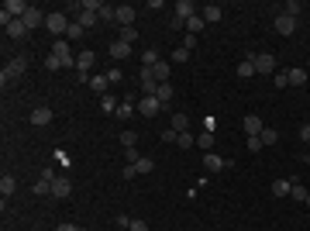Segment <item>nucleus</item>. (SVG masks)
<instances>
[{
    "mask_svg": "<svg viewBox=\"0 0 310 231\" xmlns=\"http://www.w3.org/2000/svg\"><path fill=\"white\" fill-rule=\"evenodd\" d=\"M56 231H83V228H79V224H59Z\"/></svg>",
    "mask_w": 310,
    "mask_h": 231,
    "instance_id": "13d9d810",
    "label": "nucleus"
},
{
    "mask_svg": "<svg viewBox=\"0 0 310 231\" xmlns=\"http://www.w3.org/2000/svg\"><path fill=\"white\" fill-rule=\"evenodd\" d=\"M83 35H86V28L73 21V24H69V31H66V41H69V38H83Z\"/></svg>",
    "mask_w": 310,
    "mask_h": 231,
    "instance_id": "c9c22d12",
    "label": "nucleus"
},
{
    "mask_svg": "<svg viewBox=\"0 0 310 231\" xmlns=\"http://www.w3.org/2000/svg\"><path fill=\"white\" fill-rule=\"evenodd\" d=\"M45 69L56 73V69H66V66H62V59H59V56H48V59H45Z\"/></svg>",
    "mask_w": 310,
    "mask_h": 231,
    "instance_id": "a19ab883",
    "label": "nucleus"
},
{
    "mask_svg": "<svg viewBox=\"0 0 310 231\" xmlns=\"http://www.w3.org/2000/svg\"><path fill=\"white\" fill-rule=\"evenodd\" d=\"M111 56L121 62V59H128L131 56V45H124V41H111Z\"/></svg>",
    "mask_w": 310,
    "mask_h": 231,
    "instance_id": "aec40b11",
    "label": "nucleus"
},
{
    "mask_svg": "<svg viewBox=\"0 0 310 231\" xmlns=\"http://www.w3.org/2000/svg\"><path fill=\"white\" fill-rule=\"evenodd\" d=\"M48 121H52V107H35V111H31V124L45 128Z\"/></svg>",
    "mask_w": 310,
    "mask_h": 231,
    "instance_id": "2eb2a0df",
    "label": "nucleus"
},
{
    "mask_svg": "<svg viewBox=\"0 0 310 231\" xmlns=\"http://www.w3.org/2000/svg\"><path fill=\"white\" fill-rule=\"evenodd\" d=\"M90 90H93V94H107V76H90Z\"/></svg>",
    "mask_w": 310,
    "mask_h": 231,
    "instance_id": "c85d7f7f",
    "label": "nucleus"
},
{
    "mask_svg": "<svg viewBox=\"0 0 310 231\" xmlns=\"http://www.w3.org/2000/svg\"><path fill=\"white\" fill-rule=\"evenodd\" d=\"M155 100H159L162 107H169V104H173V83H159V90H155Z\"/></svg>",
    "mask_w": 310,
    "mask_h": 231,
    "instance_id": "dca6fc26",
    "label": "nucleus"
},
{
    "mask_svg": "<svg viewBox=\"0 0 310 231\" xmlns=\"http://www.w3.org/2000/svg\"><path fill=\"white\" fill-rule=\"evenodd\" d=\"M121 76H124V73H121V66H114V69L107 73V83H121Z\"/></svg>",
    "mask_w": 310,
    "mask_h": 231,
    "instance_id": "3c124183",
    "label": "nucleus"
},
{
    "mask_svg": "<svg viewBox=\"0 0 310 231\" xmlns=\"http://www.w3.org/2000/svg\"><path fill=\"white\" fill-rule=\"evenodd\" d=\"M14 190H18V179H14L11 173H4V176H0V193H4V200H7Z\"/></svg>",
    "mask_w": 310,
    "mask_h": 231,
    "instance_id": "a211bd4d",
    "label": "nucleus"
},
{
    "mask_svg": "<svg viewBox=\"0 0 310 231\" xmlns=\"http://www.w3.org/2000/svg\"><path fill=\"white\" fill-rule=\"evenodd\" d=\"M276 31H279V35H293V31H296V18L279 14V18H276Z\"/></svg>",
    "mask_w": 310,
    "mask_h": 231,
    "instance_id": "4468645a",
    "label": "nucleus"
},
{
    "mask_svg": "<svg viewBox=\"0 0 310 231\" xmlns=\"http://www.w3.org/2000/svg\"><path fill=\"white\" fill-rule=\"evenodd\" d=\"M176 145H179V149H193V145H196V138L190 135V131H183V135H176Z\"/></svg>",
    "mask_w": 310,
    "mask_h": 231,
    "instance_id": "72a5a7b5",
    "label": "nucleus"
},
{
    "mask_svg": "<svg viewBox=\"0 0 310 231\" xmlns=\"http://www.w3.org/2000/svg\"><path fill=\"white\" fill-rule=\"evenodd\" d=\"M290 190H293V179H276V183H272V193H276V197H290Z\"/></svg>",
    "mask_w": 310,
    "mask_h": 231,
    "instance_id": "b1692460",
    "label": "nucleus"
},
{
    "mask_svg": "<svg viewBox=\"0 0 310 231\" xmlns=\"http://www.w3.org/2000/svg\"><path fill=\"white\" fill-rule=\"evenodd\" d=\"M141 90H145V97H155V90H159L155 73H152V69H145V66H141Z\"/></svg>",
    "mask_w": 310,
    "mask_h": 231,
    "instance_id": "9b49d317",
    "label": "nucleus"
},
{
    "mask_svg": "<svg viewBox=\"0 0 310 231\" xmlns=\"http://www.w3.org/2000/svg\"><path fill=\"white\" fill-rule=\"evenodd\" d=\"M286 76H290V86H307V69H300V66L286 69Z\"/></svg>",
    "mask_w": 310,
    "mask_h": 231,
    "instance_id": "f3484780",
    "label": "nucleus"
},
{
    "mask_svg": "<svg viewBox=\"0 0 310 231\" xmlns=\"http://www.w3.org/2000/svg\"><path fill=\"white\" fill-rule=\"evenodd\" d=\"M97 21H100V14H93V11H83V7H79V18H76V24H83V28H93Z\"/></svg>",
    "mask_w": 310,
    "mask_h": 231,
    "instance_id": "412c9836",
    "label": "nucleus"
},
{
    "mask_svg": "<svg viewBox=\"0 0 310 231\" xmlns=\"http://www.w3.org/2000/svg\"><path fill=\"white\" fill-rule=\"evenodd\" d=\"M238 76H241V79L255 76V62H252V59H245V62H238Z\"/></svg>",
    "mask_w": 310,
    "mask_h": 231,
    "instance_id": "7c9ffc66",
    "label": "nucleus"
},
{
    "mask_svg": "<svg viewBox=\"0 0 310 231\" xmlns=\"http://www.w3.org/2000/svg\"><path fill=\"white\" fill-rule=\"evenodd\" d=\"M135 169H138V176H148V173H152V169H155V162H152V159H148V155H141V159H138V162H135Z\"/></svg>",
    "mask_w": 310,
    "mask_h": 231,
    "instance_id": "cd10ccee",
    "label": "nucleus"
},
{
    "mask_svg": "<svg viewBox=\"0 0 310 231\" xmlns=\"http://www.w3.org/2000/svg\"><path fill=\"white\" fill-rule=\"evenodd\" d=\"M238 231H245V228H238Z\"/></svg>",
    "mask_w": 310,
    "mask_h": 231,
    "instance_id": "680f3d73",
    "label": "nucleus"
},
{
    "mask_svg": "<svg viewBox=\"0 0 310 231\" xmlns=\"http://www.w3.org/2000/svg\"><path fill=\"white\" fill-rule=\"evenodd\" d=\"M117 228L128 231V228H131V217H128V214H117Z\"/></svg>",
    "mask_w": 310,
    "mask_h": 231,
    "instance_id": "603ef678",
    "label": "nucleus"
},
{
    "mask_svg": "<svg viewBox=\"0 0 310 231\" xmlns=\"http://www.w3.org/2000/svg\"><path fill=\"white\" fill-rule=\"evenodd\" d=\"M24 35H28L24 21H11V24H7V38H24Z\"/></svg>",
    "mask_w": 310,
    "mask_h": 231,
    "instance_id": "5701e85b",
    "label": "nucleus"
},
{
    "mask_svg": "<svg viewBox=\"0 0 310 231\" xmlns=\"http://www.w3.org/2000/svg\"><path fill=\"white\" fill-rule=\"evenodd\" d=\"M121 176H124V179H135L138 169H135V166H124V169H121Z\"/></svg>",
    "mask_w": 310,
    "mask_h": 231,
    "instance_id": "5fc2aeb1",
    "label": "nucleus"
},
{
    "mask_svg": "<svg viewBox=\"0 0 310 231\" xmlns=\"http://www.w3.org/2000/svg\"><path fill=\"white\" fill-rule=\"evenodd\" d=\"M45 28H48L52 35H66V31H69V18H66V11H48Z\"/></svg>",
    "mask_w": 310,
    "mask_h": 231,
    "instance_id": "f03ea898",
    "label": "nucleus"
},
{
    "mask_svg": "<svg viewBox=\"0 0 310 231\" xmlns=\"http://www.w3.org/2000/svg\"><path fill=\"white\" fill-rule=\"evenodd\" d=\"M45 18H48V14H41L38 7H31V11H28V14H24V28H28V31H35V28H41V24H45Z\"/></svg>",
    "mask_w": 310,
    "mask_h": 231,
    "instance_id": "9d476101",
    "label": "nucleus"
},
{
    "mask_svg": "<svg viewBox=\"0 0 310 231\" xmlns=\"http://www.w3.org/2000/svg\"><path fill=\"white\" fill-rule=\"evenodd\" d=\"M183 49L193 52V49H196V35H183Z\"/></svg>",
    "mask_w": 310,
    "mask_h": 231,
    "instance_id": "09e8293b",
    "label": "nucleus"
},
{
    "mask_svg": "<svg viewBox=\"0 0 310 231\" xmlns=\"http://www.w3.org/2000/svg\"><path fill=\"white\" fill-rule=\"evenodd\" d=\"M100 107H104L107 114H111V111H117V100H114V94H104V97H100Z\"/></svg>",
    "mask_w": 310,
    "mask_h": 231,
    "instance_id": "e433bc0d",
    "label": "nucleus"
},
{
    "mask_svg": "<svg viewBox=\"0 0 310 231\" xmlns=\"http://www.w3.org/2000/svg\"><path fill=\"white\" fill-rule=\"evenodd\" d=\"M155 62H159V52H155V49H145V52H141V66H145V69H152Z\"/></svg>",
    "mask_w": 310,
    "mask_h": 231,
    "instance_id": "473e14b6",
    "label": "nucleus"
},
{
    "mask_svg": "<svg viewBox=\"0 0 310 231\" xmlns=\"http://www.w3.org/2000/svg\"><path fill=\"white\" fill-rule=\"evenodd\" d=\"M300 138H303V142H310V124H300Z\"/></svg>",
    "mask_w": 310,
    "mask_h": 231,
    "instance_id": "4d7b16f0",
    "label": "nucleus"
},
{
    "mask_svg": "<svg viewBox=\"0 0 310 231\" xmlns=\"http://www.w3.org/2000/svg\"><path fill=\"white\" fill-rule=\"evenodd\" d=\"M69 193H73V179H69V176H56V183H52V197L66 200Z\"/></svg>",
    "mask_w": 310,
    "mask_h": 231,
    "instance_id": "1a4fd4ad",
    "label": "nucleus"
},
{
    "mask_svg": "<svg viewBox=\"0 0 310 231\" xmlns=\"http://www.w3.org/2000/svg\"><path fill=\"white\" fill-rule=\"evenodd\" d=\"M173 18H179V21L196 18V4L193 0H179V4H173Z\"/></svg>",
    "mask_w": 310,
    "mask_h": 231,
    "instance_id": "423d86ee",
    "label": "nucleus"
},
{
    "mask_svg": "<svg viewBox=\"0 0 310 231\" xmlns=\"http://www.w3.org/2000/svg\"><path fill=\"white\" fill-rule=\"evenodd\" d=\"M276 86H279V90H283V86H290V76H286V69H276Z\"/></svg>",
    "mask_w": 310,
    "mask_h": 231,
    "instance_id": "ea45409f",
    "label": "nucleus"
},
{
    "mask_svg": "<svg viewBox=\"0 0 310 231\" xmlns=\"http://www.w3.org/2000/svg\"><path fill=\"white\" fill-rule=\"evenodd\" d=\"M124 159H128V166H135L141 155H138V149H124Z\"/></svg>",
    "mask_w": 310,
    "mask_h": 231,
    "instance_id": "8fccbe9b",
    "label": "nucleus"
},
{
    "mask_svg": "<svg viewBox=\"0 0 310 231\" xmlns=\"http://www.w3.org/2000/svg\"><path fill=\"white\" fill-rule=\"evenodd\" d=\"M303 204H310V193H307V200H303Z\"/></svg>",
    "mask_w": 310,
    "mask_h": 231,
    "instance_id": "bf43d9fd",
    "label": "nucleus"
},
{
    "mask_svg": "<svg viewBox=\"0 0 310 231\" xmlns=\"http://www.w3.org/2000/svg\"><path fill=\"white\" fill-rule=\"evenodd\" d=\"M259 138H262V145H276V142H279V131H276V128H266Z\"/></svg>",
    "mask_w": 310,
    "mask_h": 231,
    "instance_id": "f704fd0d",
    "label": "nucleus"
},
{
    "mask_svg": "<svg viewBox=\"0 0 310 231\" xmlns=\"http://www.w3.org/2000/svg\"><path fill=\"white\" fill-rule=\"evenodd\" d=\"M262 149H266V145H262V138H259V135L248 138V152H262Z\"/></svg>",
    "mask_w": 310,
    "mask_h": 231,
    "instance_id": "de8ad7c7",
    "label": "nucleus"
},
{
    "mask_svg": "<svg viewBox=\"0 0 310 231\" xmlns=\"http://www.w3.org/2000/svg\"><path fill=\"white\" fill-rule=\"evenodd\" d=\"M186 59H190V52H186L183 45H179V49H173V62H186Z\"/></svg>",
    "mask_w": 310,
    "mask_h": 231,
    "instance_id": "49530a36",
    "label": "nucleus"
},
{
    "mask_svg": "<svg viewBox=\"0 0 310 231\" xmlns=\"http://www.w3.org/2000/svg\"><path fill=\"white\" fill-rule=\"evenodd\" d=\"M203 24H207V21H203V14L190 18V21H186V35H200V31H203Z\"/></svg>",
    "mask_w": 310,
    "mask_h": 231,
    "instance_id": "393cba45",
    "label": "nucleus"
},
{
    "mask_svg": "<svg viewBox=\"0 0 310 231\" xmlns=\"http://www.w3.org/2000/svg\"><path fill=\"white\" fill-rule=\"evenodd\" d=\"M203 166H207V173H221V169L231 166V159H221L217 152H207V155H203Z\"/></svg>",
    "mask_w": 310,
    "mask_h": 231,
    "instance_id": "6e6552de",
    "label": "nucleus"
},
{
    "mask_svg": "<svg viewBox=\"0 0 310 231\" xmlns=\"http://www.w3.org/2000/svg\"><path fill=\"white\" fill-rule=\"evenodd\" d=\"M114 21L121 24V28H135V7H131V4H121L117 14H114Z\"/></svg>",
    "mask_w": 310,
    "mask_h": 231,
    "instance_id": "0eeeda50",
    "label": "nucleus"
},
{
    "mask_svg": "<svg viewBox=\"0 0 310 231\" xmlns=\"http://www.w3.org/2000/svg\"><path fill=\"white\" fill-rule=\"evenodd\" d=\"M300 11H303V4H300V0H290V4H283L279 14H286V18H300Z\"/></svg>",
    "mask_w": 310,
    "mask_h": 231,
    "instance_id": "bb28decb",
    "label": "nucleus"
},
{
    "mask_svg": "<svg viewBox=\"0 0 310 231\" xmlns=\"http://www.w3.org/2000/svg\"><path fill=\"white\" fill-rule=\"evenodd\" d=\"M135 142H138L135 131H121V145H124V149H135Z\"/></svg>",
    "mask_w": 310,
    "mask_h": 231,
    "instance_id": "58836bf2",
    "label": "nucleus"
},
{
    "mask_svg": "<svg viewBox=\"0 0 310 231\" xmlns=\"http://www.w3.org/2000/svg\"><path fill=\"white\" fill-rule=\"evenodd\" d=\"M135 38H138L135 28H121V31H117V41H124V45H135Z\"/></svg>",
    "mask_w": 310,
    "mask_h": 231,
    "instance_id": "2f4dec72",
    "label": "nucleus"
},
{
    "mask_svg": "<svg viewBox=\"0 0 310 231\" xmlns=\"http://www.w3.org/2000/svg\"><path fill=\"white\" fill-rule=\"evenodd\" d=\"M221 18H224V11H221L217 4H207V7H203V21H207V24H214V21H221Z\"/></svg>",
    "mask_w": 310,
    "mask_h": 231,
    "instance_id": "4be33fe9",
    "label": "nucleus"
},
{
    "mask_svg": "<svg viewBox=\"0 0 310 231\" xmlns=\"http://www.w3.org/2000/svg\"><path fill=\"white\" fill-rule=\"evenodd\" d=\"M169 69H173V66H169V62H162V59L152 66V73H155V79H159V83H169Z\"/></svg>",
    "mask_w": 310,
    "mask_h": 231,
    "instance_id": "6ab92c4d",
    "label": "nucleus"
},
{
    "mask_svg": "<svg viewBox=\"0 0 310 231\" xmlns=\"http://www.w3.org/2000/svg\"><path fill=\"white\" fill-rule=\"evenodd\" d=\"M196 145H200V149H214V135H211V131H203V135L196 138Z\"/></svg>",
    "mask_w": 310,
    "mask_h": 231,
    "instance_id": "79ce46f5",
    "label": "nucleus"
},
{
    "mask_svg": "<svg viewBox=\"0 0 310 231\" xmlns=\"http://www.w3.org/2000/svg\"><path fill=\"white\" fill-rule=\"evenodd\" d=\"M214 128H217V117H203V131H211V135H214Z\"/></svg>",
    "mask_w": 310,
    "mask_h": 231,
    "instance_id": "864d4df0",
    "label": "nucleus"
},
{
    "mask_svg": "<svg viewBox=\"0 0 310 231\" xmlns=\"http://www.w3.org/2000/svg\"><path fill=\"white\" fill-rule=\"evenodd\" d=\"M128 231H148V224H145V221H131V228Z\"/></svg>",
    "mask_w": 310,
    "mask_h": 231,
    "instance_id": "6e6d98bb",
    "label": "nucleus"
},
{
    "mask_svg": "<svg viewBox=\"0 0 310 231\" xmlns=\"http://www.w3.org/2000/svg\"><path fill=\"white\" fill-rule=\"evenodd\" d=\"M79 7H83V11H93V14H100V7H104V4H100V0H83Z\"/></svg>",
    "mask_w": 310,
    "mask_h": 231,
    "instance_id": "37998d69",
    "label": "nucleus"
},
{
    "mask_svg": "<svg viewBox=\"0 0 310 231\" xmlns=\"http://www.w3.org/2000/svg\"><path fill=\"white\" fill-rule=\"evenodd\" d=\"M35 193H38V197L41 193H52V179H41L38 176V179H35Z\"/></svg>",
    "mask_w": 310,
    "mask_h": 231,
    "instance_id": "4c0bfd02",
    "label": "nucleus"
},
{
    "mask_svg": "<svg viewBox=\"0 0 310 231\" xmlns=\"http://www.w3.org/2000/svg\"><path fill=\"white\" fill-rule=\"evenodd\" d=\"M241 128H245V135H248V138H255V135H262V131H266V121H262V117H255V114H248V117H241Z\"/></svg>",
    "mask_w": 310,
    "mask_h": 231,
    "instance_id": "39448f33",
    "label": "nucleus"
},
{
    "mask_svg": "<svg viewBox=\"0 0 310 231\" xmlns=\"http://www.w3.org/2000/svg\"><path fill=\"white\" fill-rule=\"evenodd\" d=\"M138 111H141L145 117H155L159 111H162V104H159L155 97H141V100H138Z\"/></svg>",
    "mask_w": 310,
    "mask_h": 231,
    "instance_id": "f8f14e48",
    "label": "nucleus"
},
{
    "mask_svg": "<svg viewBox=\"0 0 310 231\" xmlns=\"http://www.w3.org/2000/svg\"><path fill=\"white\" fill-rule=\"evenodd\" d=\"M307 124H310V117H307Z\"/></svg>",
    "mask_w": 310,
    "mask_h": 231,
    "instance_id": "052dcab7",
    "label": "nucleus"
},
{
    "mask_svg": "<svg viewBox=\"0 0 310 231\" xmlns=\"http://www.w3.org/2000/svg\"><path fill=\"white\" fill-rule=\"evenodd\" d=\"M252 62H255V73H262V76H276V56H269V52H259Z\"/></svg>",
    "mask_w": 310,
    "mask_h": 231,
    "instance_id": "20e7f679",
    "label": "nucleus"
},
{
    "mask_svg": "<svg viewBox=\"0 0 310 231\" xmlns=\"http://www.w3.org/2000/svg\"><path fill=\"white\" fill-rule=\"evenodd\" d=\"M114 14H117V7H107V4L100 7V21H114Z\"/></svg>",
    "mask_w": 310,
    "mask_h": 231,
    "instance_id": "c03bdc74",
    "label": "nucleus"
},
{
    "mask_svg": "<svg viewBox=\"0 0 310 231\" xmlns=\"http://www.w3.org/2000/svg\"><path fill=\"white\" fill-rule=\"evenodd\" d=\"M24 69H28V59L24 56H14L7 66H4V73H0V83L7 86V83H14L18 76H24Z\"/></svg>",
    "mask_w": 310,
    "mask_h": 231,
    "instance_id": "f257e3e1",
    "label": "nucleus"
},
{
    "mask_svg": "<svg viewBox=\"0 0 310 231\" xmlns=\"http://www.w3.org/2000/svg\"><path fill=\"white\" fill-rule=\"evenodd\" d=\"M90 66H97V56L86 49V52H79V56H76V73H90Z\"/></svg>",
    "mask_w": 310,
    "mask_h": 231,
    "instance_id": "ddd939ff",
    "label": "nucleus"
},
{
    "mask_svg": "<svg viewBox=\"0 0 310 231\" xmlns=\"http://www.w3.org/2000/svg\"><path fill=\"white\" fill-rule=\"evenodd\" d=\"M290 197L293 200H307V190L300 187V183H293V190H290Z\"/></svg>",
    "mask_w": 310,
    "mask_h": 231,
    "instance_id": "a18cd8bd",
    "label": "nucleus"
},
{
    "mask_svg": "<svg viewBox=\"0 0 310 231\" xmlns=\"http://www.w3.org/2000/svg\"><path fill=\"white\" fill-rule=\"evenodd\" d=\"M52 56L62 59V66H66V69H69V66L76 69V56H73V49H69V41H66V38H56V45H52Z\"/></svg>",
    "mask_w": 310,
    "mask_h": 231,
    "instance_id": "7ed1b4c3",
    "label": "nucleus"
},
{
    "mask_svg": "<svg viewBox=\"0 0 310 231\" xmlns=\"http://www.w3.org/2000/svg\"><path fill=\"white\" fill-rule=\"evenodd\" d=\"M173 131H176V135L190 131V117H186V114H173Z\"/></svg>",
    "mask_w": 310,
    "mask_h": 231,
    "instance_id": "a878e982",
    "label": "nucleus"
},
{
    "mask_svg": "<svg viewBox=\"0 0 310 231\" xmlns=\"http://www.w3.org/2000/svg\"><path fill=\"white\" fill-rule=\"evenodd\" d=\"M131 111H135V97H124V104L117 107V117L124 121V117H131Z\"/></svg>",
    "mask_w": 310,
    "mask_h": 231,
    "instance_id": "c756f323",
    "label": "nucleus"
}]
</instances>
